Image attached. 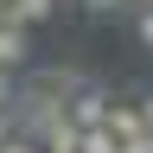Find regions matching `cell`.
<instances>
[{"label":"cell","mask_w":153,"mask_h":153,"mask_svg":"<svg viewBox=\"0 0 153 153\" xmlns=\"http://www.w3.org/2000/svg\"><path fill=\"white\" fill-rule=\"evenodd\" d=\"M108 102H115V96H108L102 83H83V89L70 96V108H64V115H70L76 128H96V121H108Z\"/></svg>","instance_id":"cell-1"},{"label":"cell","mask_w":153,"mask_h":153,"mask_svg":"<svg viewBox=\"0 0 153 153\" xmlns=\"http://www.w3.org/2000/svg\"><path fill=\"white\" fill-rule=\"evenodd\" d=\"M26 32H32V26H13V19H0V70H19V64H32V45H26Z\"/></svg>","instance_id":"cell-2"},{"label":"cell","mask_w":153,"mask_h":153,"mask_svg":"<svg viewBox=\"0 0 153 153\" xmlns=\"http://www.w3.org/2000/svg\"><path fill=\"white\" fill-rule=\"evenodd\" d=\"M76 153H121V134H115L108 121H96V128H83V140H76Z\"/></svg>","instance_id":"cell-3"},{"label":"cell","mask_w":153,"mask_h":153,"mask_svg":"<svg viewBox=\"0 0 153 153\" xmlns=\"http://www.w3.org/2000/svg\"><path fill=\"white\" fill-rule=\"evenodd\" d=\"M57 0H7V19L13 26H38V19H51Z\"/></svg>","instance_id":"cell-4"},{"label":"cell","mask_w":153,"mask_h":153,"mask_svg":"<svg viewBox=\"0 0 153 153\" xmlns=\"http://www.w3.org/2000/svg\"><path fill=\"white\" fill-rule=\"evenodd\" d=\"M108 128L128 140V134H140V128H147V115H140V108H128V102H108Z\"/></svg>","instance_id":"cell-5"},{"label":"cell","mask_w":153,"mask_h":153,"mask_svg":"<svg viewBox=\"0 0 153 153\" xmlns=\"http://www.w3.org/2000/svg\"><path fill=\"white\" fill-rule=\"evenodd\" d=\"M0 153H45V147H38V140H32V134H19V128H13V134H7V140H0Z\"/></svg>","instance_id":"cell-6"},{"label":"cell","mask_w":153,"mask_h":153,"mask_svg":"<svg viewBox=\"0 0 153 153\" xmlns=\"http://www.w3.org/2000/svg\"><path fill=\"white\" fill-rule=\"evenodd\" d=\"M121 153H153V128H140V134H128V140H121Z\"/></svg>","instance_id":"cell-7"},{"label":"cell","mask_w":153,"mask_h":153,"mask_svg":"<svg viewBox=\"0 0 153 153\" xmlns=\"http://www.w3.org/2000/svg\"><path fill=\"white\" fill-rule=\"evenodd\" d=\"M83 7H89V13H121L128 0H83Z\"/></svg>","instance_id":"cell-8"},{"label":"cell","mask_w":153,"mask_h":153,"mask_svg":"<svg viewBox=\"0 0 153 153\" xmlns=\"http://www.w3.org/2000/svg\"><path fill=\"white\" fill-rule=\"evenodd\" d=\"M134 32H140V38H147V45H153V7H147L140 19H134Z\"/></svg>","instance_id":"cell-9"},{"label":"cell","mask_w":153,"mask_h":153,"mask_svg":"<svg viewBox=\"0 0 153 153\" xmlns=\"http://www.w3.org/2000/svg\"><path fill=\"white\" fill-rule=\"evenodd\" d=\"M7 134H13V108H0V140H7Z\"/></svg>","instance_id":"cell-10"},{"label":"cell","mask_w":153,"mask_h":153,"mask_svg":"<svg viewBox=\"0 0 153 153\" xmlns=\"http://www.w3.org/2000/svg\"><path fill=\"white\" fill-rule=\"evenodd\" d=\"M140 115H147V128H153V96H147V102H140Z\"/></svg>","instance_id":"cell-11"},{"label":"cell","mask_w":153,"mask_h":153,"mask_svg":"<svg viewBox=\"0 0 153 153\" xmlns=\"http://www.w3.org/2000/svg\"><path fill=\"white\" fill-rule=\"evenodd\" d=\"M0 19H7V7H0Z\"/></svg>","instance_id":"cell-12"},{"label":"cell","mask_w":153,"mask_h":153,"mask_svg":"<svg viewBox=\"0 0 153 153\" xmlns=\"http://www.w3.org/2000/svg\"><path fill=\"white\" fill-rule=\"evenodd\" d=\"M0 7H7V0H0Z\"/></svg>","instance_id":"cell-13"}]
</instances>
